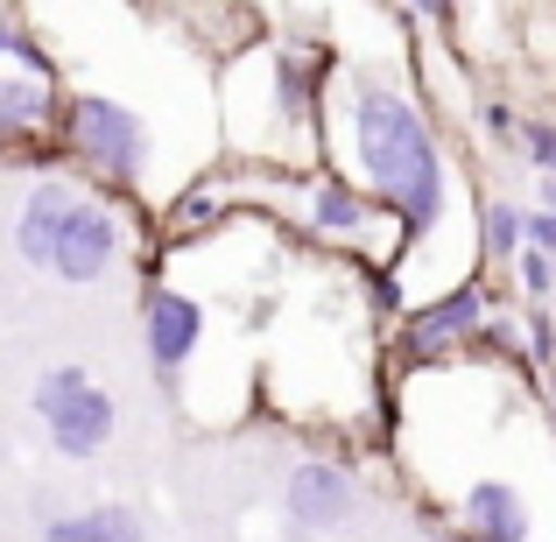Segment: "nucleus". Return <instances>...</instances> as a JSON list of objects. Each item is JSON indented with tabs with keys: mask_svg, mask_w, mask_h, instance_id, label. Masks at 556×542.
Returning a JSON list of instances; mask_svg holds the SVG:
<instances>
[{
	"mask_svg": "<svg viewBox=\"0 0 556 542\" xmlns=\"http://www.w3.org/2000/svg\"><path fill=\"white\" fill-rule=\"evenodd\" d=\"M325 149H339L345 177H359L408 226V254L451 226V135L422 106L416 78L394 71H331Z\"/></svg>",
	"mask_w": 556,
	"mask_h": 542,
	"instance_id": "nucleus-1",
	"label": "nucleus"
},
{
	"mask_svg": "<svg viewBox=\"0 0 556 542\" xmlns=\"http://www.w3.org/2000/svg\"><path fill=\"white\" fill-rule=\"evenodd\" d=\"M339 50L303 36H247L240 56L218 71L232 163L325 169V99Z\"/></svg>",
	"mask_w": 556,
	"mask_h": 542,
	"instance_id": "nucleus-2",
	"label": "nucleus"
},
{
	"mask_svg": "<svg viewBox=\"0 0 556 542\" xmlns=\"http://www.w3.org/2000/svg\"><path fill=\"white\" fill-rule=\"evenodd\" d=\"M64 106H71V85L64 64L0 8V163H22V169H64Z\"/></svg>",
	"mask_w": 556,
	"mask_h": 542,
	"instance_id": "nucleus-3",
	"label": "nucleus"
},
{
	"mask_svg": "<svg viewBox=\"0 0 556 542\" xmlns=\"http://www.w3.org/2000/svg\"><path fill=\"white\" fill-rule=\"evenodd\" d=\"M64 163L78 177H92L99 190H121V198H149V169H155V135L127 99L113 92H71L64 106V135H56Z\"/></svg>",
	"mask_w": 556,
	"mask_h": 542,
	"instance_id": "nucleus-4",
	"label": "nucleus"
},
{
	"mask_svg": "<svg viewBox=\"0 0 556 542\" xmlns=\"http://www.w3.org/2000/svg\"><path fill=\"white\" fill-rule=\"evenodd\" d=\"M501 311V289L486 282L479 268H465L451 289H437V297L408 303L402 317H394V353H402L408 374H430V366H451L458 353H472L479 325Z\"/></svg>",
	"mask_w": 556,
	"mask_h": 542,
	"instance_id": "nucleus-5",
	"label": "nucleus"
},
{
	"mask_svg": "<svg viewBox=\"0 0 556 542\" xmlns=\"http://www.w3.org/2000/svg\"><path fill=\"white\" fill-rule=\"evenodd\" d=\"M28 408H36L50 451H56V458H71V465L99 458V451L121 437V402H113V394L99 388V374H92V366H78V360L42 366L36 388H28Z\"/></svg>",
	"mask_w": 556,
	"mask_h": 542,
	"instance_id": "nucleus-6",
	"label": "nucleus"
},
{
	"mask_svg": "<svg viewBox=\"0 0 556 542\" xmlns=\"http://www.w3.org/2000/svg\"><path fill=\"white\" fill-rule=\"evenodd\" d=\"M204 331H212V303L198 289H184L177 275H149V289H141V353H149L163 394L184 388V374L204 353Z\"/></svg>",
	"mask_w": 556,
	"mask_h": 542,
	"instance_id": "nucleus-7",
	"label": "nucleus"
},
{
	"mask_svg": "<svg viewBox=\"0 0 556 542\" xmlns=\"http://www.w3.org/2000/svg\"><path fill=\"white\" fill-rule=\"evenodd\" d=\"M135 204V198H127ZM127 204H121V190H85L78 198V212H71V226H64V240H56V261H50V275L56 282H71V289H92V282H106L113 268H121V254L135 247V232H127Z\"/></svg>",
	"mask_w": 556,
	"mask_h": 542,
	"instance_id": "nucleus-8",
	"label": "nucleus"
},
{
	"mask_svg": "<svg viewBox=\"0 0 556 542\" xmlns=\"http://www.w3.org/2000/svg\"><path fill=\"white\" fill-rule=\"evenodd\" d=\"M92 190V177H78V169H42L36 184H28V198L14 204V254L28 261V268H42L50 275V261H56V240H64V226H71V212H78V198Z\"/></svg>",
	"mask_w": 556,
	"mask_h": 542,
	"instance_id": "nucleus-9",
	"label": "nucleus"
},
{
	"mask_svg": "<svg viewBox=\"0 0 556 542\" xmlns=\"http://www.w3.org/2000/svg\"><path fill=\"white\" fill-rule=\"evenodd\" d=\"M451 521H458L465 542H535V507L515 479L479 472L472 487L451 501Z\"/></svg>",
	"mask_w": 556,
	"mask_h": 542,
	"instance_id": "nucleus-10",
	"label": "nucleus"
},
{
	"mask_svg": "<svg viewBox=\"0 0 556 542\" xmlns=\"http://www.w3.org/2000/svg\"><path fill=\"white\" fill-rule=\"evenodd\" d=\"M282 507H289L296 529L325 535V529H345V521H353L359 487H353V472H345L339 458H296L289 479H282Z\"/></svg>",
	"mask_w": 556,
	"mask_h": 542,
	"instance_id": "nucleus-11",
	"label": "nucleus"
},
{
	"mask_svg": "<svg viewBox=\"0 0 556 542\" xmlns=\"http://www.w3.org/2000/svg\"><path fill=\"white\" fill-rule=\"evenodd\" d=\"M36 542H149V521L127 501H99V507H78V515H50Z\"/></svg>",
	"mask_w": 556,
	"mask_h": 542,
	"instance_id": "nucleus-12",
	"label": "nucleus"
},
{
	"mask_svg": "<svg viewBox=\"0 0 556 542\" xmlns=\"http://www.w3.org/2000/svg\"><path fill=\"white\" fill-rule=\"evenodd\" d=\"M529 247V204L515 198H479V261L507 275V261Z\"/></svg>",
	"mask_w": 556,
	"mask_h": 542,
	"instance_id": "nucleus-13",
	"label": "nucleus"
},
{
	"mask_svg": "<svg viewBox=\"0 0 556 542\" xmlns=\"http://www.w3.org/2000/svg\"><path fill=\"white\" fill-rule=\"evenodd\" d=\"M472 127H479V135H486V141H493L501 155H515V135H521V106H515L507 92H479V99H472Z\"/></svg>",
	"mask_w": 556,
	"mask_h": 542,
	"instance_id": "nucleus-14",
	"label": "nucleus"
},
{
	"mask_svg": "<svg viewBox=\"0 0 556 542\" xmlns=\"http://www.w3.org/2000/svg\"><path fill=\"white\" fill-rule=\"evenodd\" d=\"M507 282H521V297H535V303H549L556 297V254L549 247H521L515 261H507Z\"/></svg>",
	"mask_w": 556,
	"mask_h": 542,
	"instance_id": "nucleus-15",
	"label": "nucleus"
},
{
	"mask_svg": "<svg viewBox=\"0 0 556 542\" xmlns=\"http://www.w3.org/2000/svg\"><path fill=\"white\" fill-rule=\"evenodd\" d=\"M515 155H521V163L535 169V177H556V121H543V113H521Z\"/></svg>",
	"mask_w": 556,
	"mask_h": 542,
	"instance_id": "nucleus-16",
	"label": "nucleus"
},
{
	"mask_svg": "<svg viewBox=\"0 0 556 542\" xmlns=\"http://www.w3.org/2000/svg\"><path fill=\"white\" fill-rule=\"evenodd\" d=\"M521 339H529V360L549 374V366H556V311H549V303H535V297L521 303Z\"/></svg>",
	"mask_w": 556,
	"mask_h": 542,
	"instance_id": "nucleus-17",
	"label": "nucleus"
},
{
	"mask_svg": "<svg viewBox=\"0 0 556 542\" xmlns=\"http://www.w3.org/2000/svg\"><path fill=\"white\" fill-rule=\"evenodd\" d=\"M408 14H416L422 28H444V36H458L465 28V0H402Z\"/></svg>",
	"mask_w": 556,
	"mask_h": 542,
	"instance_id": "nucleus-18",
	"label": "nucleus"
},
{
	"mask_svg": "<svg viewBox=\"0 0 556 542\" xmlns=\"http://www.w3.org/2000/svg\"><path fill=\"white\" fill-rule=\"evenodd\" d=\"M529 240L556 254V212H549V204H529Z\"/></svg>",
	"mask_w": 556,
	"mask_h": 542,
	"instance_id": "nucleus-19",
	"label": "nucleus"
},
{
	"mask_svg": "<svg viewBox=\"0 0 556 542\" xmlns=\"http://www.w3.org/2000/svg\"><path fill=\"white\" fill-rule=\"evenodd\" d=\"M535 204H549V212H556V177H543V184H535Z\"/></svg>",
	"mask_w": 556,
	"mask_h": 542,
	"instance_id": "nucleus-20",
	"label": "nucleus"
}]
</instances>
